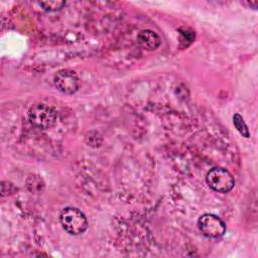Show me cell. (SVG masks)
Here are the masks:
<instances>
[{
	"label": "cell",
	"instance_id": "cell-4",
	"mask_svg": "<svg viewBox=\"0 0 258 258\" xmlns=\"http://www.w3.org/2000/svg\"><path fill=\"white\" fill-rule=\"evenodd\" d=\"M200 232L207 238H220L226 232V225L214 214H204L198 221Z\"/></svg>",
	"mask_w": 258,
	"mask_h": 258
},
{
	"label": "cell",
	"instance_id": "cell-2",
	"mask_svg": "<svg viewBox=\"0 0 258 258\" xmlns=\"http://www.w3.org/2000/svg\"><path fill=\"white\" fill-rule=\"evenodd\" d=\"M56 110L46 104L37 103L28 110V120L36 128L48 129L52 127L56 121Z\"/></svg>",
	"mask_w": 258,
	"mask_h": 258
},
{
	"label": "cell",
	"instance_id": "cell-6",
	"mask_svg": "<svg viewBox=\"0 0 258 258\" xmlns=\"http://www.w3.org/2000/svg\"><path fill=\"white\" fill-rule=\"evenodd\" d=\"M137 41L143 48L148 50L156 49L161 42L158 34L149 29L140 31L137 35Z\"/></svg>",
	"mask_w": 258,
	"mask_h": 258
},
{
	"label": "cell",
	"instance_id": "cell-3",
	"mask_svg": "<svg viewBox=\"0 0 258 258\" xmlns=\"http://www.w3.org/2000/svg\"><path fill=\"white\" fill-rule=\"evenodd\" d=\"M206 181L208 185L217 192H229L235 185L233 175L225 168L214 167L207 173Z\"/></svg>",
	"mask_w": 258,
	"mask_h": 258
},
{
	"label": "cell",
	"instance_id": "cell-8",
	"mask_svg": "<svg viewBox=\"0 0 258 258\" xmlns=\"http://www.w3.org/2000/svg\"><path fill=\"white\" fill-rule=\"evenodd\" d=\"M39 5L46 11H56L61 9L64 5V1H56V0H48V1H41Z\"/></svg>",
	"mask_w": 258,
	"mask_h": 258
},
{
	"label": "cell",
	"instance_id": "cell-5",
	"mask_svg": "<svg viewBox=\"0 0 258 258\" xmlns=\"http://www.w3.org/2000/svg\"><path fill=\"white\" fill-rule=\"evenodd\" d=\"M55 88L62 94L73 95L80 87V80L78 75L72 70L58 71L53 79Z\"/></svg>",
	"mask_w": 258,
	"mask_h": 258
},
{
	"label": "cell",
	"instance_id": "cell-1",
	"mask_svg": "<svg viewBox=\"0 0 258 258\" xmlns=\"http://www.w3.org/2000/svg\"><path fill=\"white\" fill-rule=\"evenodd\" d=\"M59 221L64 231L75 236L83 234L88 228L86 216L77 208H64L60 213Z\"/></svg>",
	"mask_w": 258,
	"mask_h": 258
},
{
	"label": "cell",
	"instance_id": "cell-7",
	"mask_svg": "<svg viewBox=\"0 0 258 258\" xmlns=\"http://www.w3.org/2000/svg\"><path fill=\"white\" fill-rule=\"evenodd\" d=\"M233 124L240 135H242L245 138L250 137V131L248 129V126L246 125L243 117L240 114H235L233 116Z\"/></svg>",
	"mask_w": 258,
	"mask_h": 258
}]
</instances>
